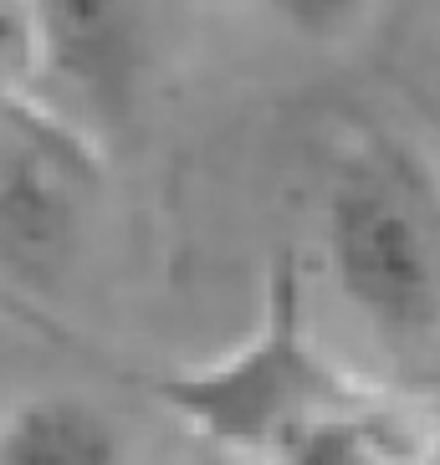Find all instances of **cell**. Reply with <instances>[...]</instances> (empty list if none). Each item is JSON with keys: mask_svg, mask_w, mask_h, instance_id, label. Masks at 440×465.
I'll return each mask as SVG.
<instances>
[{"mask_svg": "<svg viewBox=\"0 0 440 465\" xmlns=\"http://www.w3.org/2000/svg\"><path fill=\"white\" fill-rule=\"evenodd\" d=\"M323 261L389 353L440 332V179L410 143L369 134L338 159L323 194Z\"/></svg>", "mask_w": 440, "mask_h": 465, "instance_id": "1", "label": "cell"}, {"mask_svg": "<svg viewBox=\"0 0 440 465\" xmlns=\"http://www.w3.org/2000/svg\"><path fill=\"white\" fill-rule=\"evenodd\" d=\"M154 399L190 424L205 450L266 465L297 430L369 394L317 348L303 272L292 256H276L246 338L210 363L159 373Z\"/></svg>", "mask_w": 440, "mask_h": 465, "instance_id": "2", "label": "cell"}, {"mask_svg": "<svg viewBox=\"0 0 440 465\" xmlns=\"http://www.w3.org/2000/svg\"><path fill=\"white\" fill-rule=\"evenodd\" d=\"M97 159L62 113L0 97V287H46L83 241Z\"/></svg>", "mask_w": 440, "mask_h": 465, "instance_id": "3", "label": "cell"}, {"mask_svg": "<svg viewBox=\"0 0 440 465\" xmlns=\"http://www.w3.org/2000/svg\"><path fill=\"white\" fill-rule=\"evenodd\" d=\"M31 67L93 128L124 124L144 72L138 0H21Z\"/></svg>", "mask_w": 440, "mask_h": 465, "instance_id": "4", "label": "cell"}, {"mask_svg": "<svg viewBox=\"0 0 440 465\" xmlns=\"http://www.w3.org/2000/svg\"><path fill=\"white\" fill-rule=\"evenodd\" d=\"M0 465H124V430L77 389H31L0 410Z\"/></svg>", "mask_w": 440, "mask_h": 465, "instance_id": "5", "label": "cell"}, {"mask_svg": "<svg viewBox=\"0 0 440 465\" xmlns=\"http://www.w3.org/2000/svg\"><path fill=\"white\" fill-rule=\"evenodd\" d=\"M266 465H425V450L399 414L358 399L297 430Z\"/></svg>", "mask_w": 440, "mask_h": 465, "instance_id": "6", "label": "cell"}, {"mask_svg": "<svg viewBox=\"0 0 440 465\" xmlns=\"http://www.w3.org/2000/svg\"><path fill=\"white\" fill-rule=\"evenodd\" d=\"M266 11L303 42H344L364 26L374 0H266Z\"/></svg>", "mask_w": 440, "mask_h": 465, "instance_id": "7", "label": "cell"}, {"mask_svg": "<svg viewBox=\"0 0 440 465\" xmlns=\"http://www.w3.org/2000/svg\"><path fill=\"white\" fill-rule=\"evenodd\" d=\"M21 62H31L26 15H21V0H0V67H21Z\"/></svg>", "mask_w": 440, "mask_h": 465, "instance_id": "8", "label": "cell"}, {"mask_svg": "<svg viewBox=\"0 0 440 465\" xmlns=\"http://www.w3.org/2000/svg\"><path fill=\"white\" fill-rule=\"evenodd\" d=\"M195 465H231V460H225V455H215V450H210V455H200V460H195Z\"/></svg>", "mask_w": 440, "mask_h": 465, "instance_id": "9", "label": "cell"}]
</instances>
